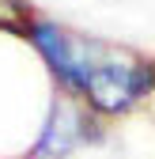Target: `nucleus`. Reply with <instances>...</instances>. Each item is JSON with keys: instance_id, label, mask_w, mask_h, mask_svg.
<instances>
[{"instance_id": "obj_1", "label": "nucleus", "mask_w": 155, "mask_h": 159, "mask_svg": "<svg viewBox=\"0 0 155 159\" xmlns=\"http://www.w3.org/2000/svg\"><path fill=\"white\" fill-rule=\"evenodd\" d=\"M151 95H155V57L106 46L80 98L95 117L110 121V117H125Z\"/></svg>"}, {"instance_id": "obj_2", "label": "nucleus", "mask_w": 155, "mask_h": 159, "mask_svg": "<svg viewBox=\"0 0 155 159\" xmlns=\"http://www.w3.org/2000/svg\"><path fill=\"white\" fill-rule=\"evenodd\" d=\"M23 38H27V46L42 57V65L53 76L57 91L76 95V98L83 95L87 80H91V68L99 65V57L106 53V42H95L87 34H76V30H68L64 23H57L49 15H34L27 23V30H23Z\"/></svg>"}, {"instance_id": "obj_3", "label": "nucleus", "mask_w": 155, "mask_h": 159, "mask_svg": "<svg viewBox=\"0 0 155 159\" xmlns=\"http://www.w3.org/2000/svg\"><path fill=\"white\" fill-rule=\"evenodd\" d=\"M102 136H106V121L83 106V98L57 91L34 144L27 148V159H68L87 144H102Z\"/></svg>"}, {"instance_id": "obj_4", "label": "nucleus", "mask_w": 155, "mask_h": 159, "mask_svg": "<svg viewBox=\"0 0 155 159\" xmlns=\"http://www.w3.org/2000/svg\"><path fill=\"white\" fill-rule=\"evenodd\" d=\"M30 19H34V11L23 4V0H0V30H11V34L23 38Z\"/></svg>"}]
</instances>
